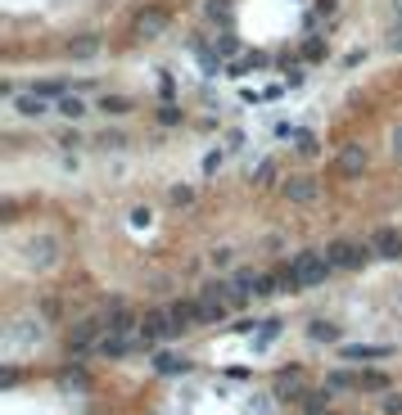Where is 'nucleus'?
Returning a JSON list of instances; mask_svg holds the SVG:
<instances>
[{
    "instance_id": "nucleus-15",
    "label": "nucleus",
    "mask_w": 402,
    "mask_h": 415,
    "mask_svg": "<svg viewBox=\"0 0 402 415\" xmlns=\"http://www.w3.org/2000/svg\"><path fill=\"white\" fill-rule=\"evenodd\" d=\"M154 370L158 375H186L190 370V357H186V352H154Z\"/></svg>"
},
{
    "instance_id": "nucleus-40",
    "label": "nucleus",
    "mask_w": 402,
    "mask_h": 415,
    "mask_svg": "<svg viewBox=\"0 0 402 415\" xmlns=\"http://www.w3.org/2000/svg\"><path fill=\"white\" fill-rule=\"evenodd\" d=\"M398 307H402V294H398Z\"/></svg>"
},
{
    "instance_id": "nucleus-23",
    "label": "nucleus",
    "mask_w": 402,
    "mask_h": 415,
    "mask_svg": "<svg viewBox=\"0 0 402 415\" xmlns=\"http://www.w3.org/2000/svg\"><path fill=\"white\" fill-rule=\"evenodd\" d=\"M32 91H36V95H45V100H64V95H68L64 81H36Z\"/></svg>"
},
{
    "instance_id": "nucleus-38",
    "label": "nucleus",
    "mask_w": 402,
    "mask_h": 415,
    "mask_svg": "<svg viewBox=\"0 0 402 415\" xmlns=\"http://www.w3.org/2000/svg\"><path fill=\"white\" fill-rule=\"evenodd\" d=\"M230 258H235L230 249H213V258H208V262H213V266H230Z\"/></svg>"
},
{
    "instance_id": "nucleus-20",
    "label": "nucleus",
    "mask_w": 402,
    "mask_h": 415,
    "mask_svg": "<svg viewBox=\"0 0 402 415\" xmlns=\"http://www.w3.org/2000/svg\"><path fill=\"white\" fill-rule=\"evenodd\" d=\"M294 402H303L312 415H321V411H330V388H325V384L321 388H308V393H298Z\"/></svg>"
},
{
    "instance_id": "nucleus-25",
    "label": "nucleus",
    "mask_w": 402,
    "mask_h": 415,
    "mask_svg": "<svg viewBox=\"0 0 402 415\" xmlns=\"http://www.w3.org/2000/svg\"><path fill=\"white\" fill-rule=\"evenodd\" d=\"M167 203H172V208H190L194 203V190L190 186H172V190H167Z\"/></svg>"
},
{
    "instance_id": "nucleus-35",
    "label": "nucleus",
    "mask_w": 402,
    "mask_h": 415,
    "mask_svg": "<svg viewBox=\"0 0 402 415\" xmlns=\"http://www.w3.org/2000/svg\"><path fill=\"white\" fill-rule=\"evenodd\" d=\"M384 415H402V393H389L384 397Z\"/></svg>"
},
{
    "instance_id": "nucleus-41",
    "label": "nucleus",
    "mask_w": 402,
    "mask_h": 415,
    "mask_svg": "<svg viewBox=\"0 0 402 415\" xmlns=\"http://www.w3.org/2000/svg\"><path fill=\"white\" fill-rule=\"evenodd\" d=\"M321 415H335V411H321Z\"/></svg>"
},
{
    "instance_id": "nucleus-33",
    "label": "nucleus",
    "mask_w": 402,
    "mask_h": 415,
    "mask_svg": "<svg viewBox=\"0 0 402 415\" xmlns=\"http://www.w3.org/2000/svg\"><path fill=\"white\" fill-rule=\"evenodd\" d=\"M312 9H316V14H325V18H335L339 14V0H312Z\"/></svg>"
},
{
    "instance_id": "nucleus-7",
    "label": "nucleus",
    "mask_w": 402,
    "mask_h": 415,
    "mask_svg": "<svg viewBox=\"0 0 402 415\" xmlns=\"http://www.w3.org/2000/svg\"><path fill=\"white\" fill-rule=\"evenodd\" d=\"M367 163H371L367 144H344V149H339V158H335L339 176H362V172H367Z\"/></svg>"
},
{
    "instance_id": "nucleus-24",
    "label": "nucleus",
    "mask_w": 402,
    "mask_h": 415,
    "mask_svg": "<svg viewBox=\"0 0 402 415\" xmlns=\"http://www.w3.org/2000/svg\"><path fill=\"white\" fill-rule=\"evenodd\" d=\"M95 144H100V149H127V136H123V131H108V127H104Z\"/></svg>"
},
{
    "instance_id": "nucleus-31",
    "label": "nucleus",
    "mask_w": 402,
    "mask_h": 415,
    "mask_svg": "<svg viewBox=\"0 0 402 415\" xmlns=\"http://www.w3.org/2000/svg\"><path fill=\"white\" fill-rule=\"evenodd\" d=\"M235 50H240L235 32H222V36H217V55H222V59H226V55H235Z\"/></svg>"
},
{
    "instance_id": "nucleus-37",
    "label": "nucleus",
    "mask_w": 402,
    "mask_h": 415,
    "mask_svg": "<svg viewBox=\"0 0 402 415\" xmlns=\"http://www.w3.org/2000/svg\"><path fill=\"white\" fill-rule=\"evenodd\" d=\"M208 18H230V5H226V0H213V5H208Z\"/></svg>"
},
{
    "instance_id": "nucleus-12",
    "label": "nucleus",
    "mask_w": 402,
    "mask_h": 415,
    "mask_svg": "<svg viewBox=\"0 0 402 415\" xmlns=\"http://www.w3.org/2000/svg\"><path fill=\"white\" fill-rule=\"evenodd\" d=\"M100 321H77L72 325V334H68V357H82V352H86L91 343H95V334H100Z\"/></svg>"
},
{
    "instance_id": "nucleus-5",
    "label": "nucleus",
    "mask_w": 402,
    "mask_h": 415,
    "mask_svg": "<svg viewBox=\"0 0 402 415\" xmlns=\"http://www.w3.org/2000/svg\"><path fill=\"white\" fill-rule=\"evenodd\" d=\"M177 334H181V325H177L167 312H154V316H145V325H140V343H145V348L163 343V339H177Z\"/></svg>"
},
{
    "instance_id": "nucleus-19",
    "label": "nucleus",
    "mask_w": 402,
    "mask_h": 415,
    "mask_svg": "<svg viewBox=\"0 0 402 415\" xmlns=\"http://www.w3.org/2000/svg\"><path fill=\"white\" fill-rule=\"evenodd\" d=\"M136 348L131 343V339H118V334H104L100 343H95V352H100V357H108V361H118V357H127V352Z\"/></svg>"
},
{
    "instance_id": "nucleus-16",
    "label": "nucleus",
    "mask_w": 402,
    "mask_h": 415,
    "mask_svg": "<svg viewBox=\"0 0 402 415\" xmlns=\"http://www.w3.org/2000/svg\"><path fill=\"white\" fill-rule=\"evenodd\" d=\"M95 108H100V113L104 118H127L131 113V108H136V100H131V95H100V100H95Z\"/></svg>"
},
{
    "instance_id": "nucleus-6",
    "label": "nucleus",
    "mask_w": 402,
    "mask_h": 415,
    "mask_svg": "<svg viewBox=\"0 0 402 415\" xmlns=\"http://www.w3.org/2000/svg\"><path fill=\"white\" fill-rule=\"evenodd\" d=\"M367 244L375 249V258H384V262H398L402 258V230H393V226H380Z\"/></svg>"
},
{
    "instance_id": "nucleus-29",
    "label": "nucleus",
    "mask_w": 402,
    "mask_h": 415,
    "mask_svg": "<svg viewBox=\"0 0 402 415\" xmlns=\"http://www.w3.org/2000/svg\"><path fill=\"white\" fill-rule=\"evenodd\" d=\"M253 181H258V186H272V181H276V158H262L258 172H253Z\"/></svg>"
},
{
    "instance_id": "nucleus-39",
    "label": "nucleus",
    "mask_w": 402,
    "mask_h": 415,
    "mask_svg": "<svg viewBox=\"0 0 402 415\" xmlns=\"http://www.w3.org/2000/svg\"><path fill=\"white\" fill-rule=\"evenodd\" d=\"M393 18H402V0H393Z\"/></svg>"
},
{
    "instance_id": "nucleus-1",
    "label": "nucleus",
    "mask_w": 402,
    "mask_h": 415,
    "mask_svg": "<svg viewBox=\"0 0 402 415\" xmlns=\"http://www.w3.org/2000/svg\"><path fill=\"white\" fill-rule=\"evenodd\" d=\"M335 266L330 258H325V249H303L294 253V262H289V271H280V289L285 294H294V289H316V285H325V275H330Z\"/></svg>"
},
{
    "instance_id": "nucleus-30",
    "label": "nucleus",
    "mask_w": 402,
    "mask_h": 415,
    "mask_svg": "<svg viewBox=\"0 0 402 415\" xmlns=\"http://www.w3.org/2000/svg\"><path fill=\"white\" fill-rule=\"evenodd\" d=\"M384 45H389V50H402V18H393V23H389V32H384Z\"/></svg>"
},
{
    "instance_id": "nucleus-21",
    "label": "nucleus",
    "mask_w": 402,
    "mask_h": 415,
    "mask_svg": "<svg viewBox=\"0 0 402 415\" xmlns=\"http://www.w3.org/2000/svg\"><path fill=\"white\" fill-rule=\"evenodd\" d=\"M357 380L362 375H352V370H330L325 375V388H330V393H344V388H357Z\"/></svg>"
},
{
    "instance_id": "nucleus-4",
    "label": "nucleus",
    "mask_w": 402,
    "mask_h": 415,
    "mask_svg": "<svg viewBox=\"0 0 402 415\" xmlns=\"http://www.w3.org/2000/svg\"><path fill=\"white\" fill-rule=\"evenodd\" d=\"M280 194H285V203L312 208L316 199H321V181L316 176H289V181H280Z\"/></svg>"
},
{
    "instance_id": "nucleus-17",
    "label": "nucleus",
    "mask_w": 402,
    "mask_h": 415,
    "mask_svg": "<svg viewBox=\"0 0 402 415\" xmlns=\"http://www.w3.org/2000/svg\"><path fill=\"white\" fill-rule=\"evenodd\" d=\"M91 108H95V104H86V100H82V95H77V91H68V95H64V100H55V113H64L68 122H77V118H86V113H91Z\"/></svg>"
},
{
    "instance_id": "nucleus-32",
    "label": "nucleus",
    "mask_w": 402,
    "mask_h": 415,
    "mask_svg": "<svg viewBox=\"0 0 402 415\" xmlns=\"http://www.w3.org/2000/svg\"><path fill=\"white\" fill-rule=\"evenodd\" d=\"M158 122H163V127H177V122H181V108H177V104H163V108H158Z\"/></svg>"
},
{
    "instance_id": "nucleus-2",
    "label": "nucleus",
    "mask_w": 402,
    "mask_h": 415,
    "mask_svg": "<svg viewBox=\"0 0 402 415\" xmlns=\"http://www.w3.org/2000/svg\"><path fill=\"white\" fill-rule=\"evenodd\" d=\"M325 258H330V266H339V271H362V266L375 258V249L371 244H357V239H335L330 249H325Z\"/></svg>"
},
{
    "instance_id": "nucleus-13",
    "label": "nucleus",
    "mask_w": 402,
    "mask_h": 415,
    "mask_svg": "<svg viewBox=\"0 0 402 415\" xmlns=\"http://www.w3.org/2000/svg\"><path fill=\"white\" fill-rule=\"evenodd\" d=\"M389 352H393L389 343H344V348H339V357H344V361H384Z\"/></svg>"
},
{
    "instance_id": "nucleus-22",
    "label": "nucleus",
    "mask_w": 402,
    "mask_h": 415,
    "mask_svg": "<svg viewBox=\"0 0 402 415\" xmlns=\"http://www.w3.org/2000/svg\"><path fill=\"white\" fill-rule=\"evenodd\" d=\"M357 393H389V375H380V370H367L357 380Z\"/></svg>"
},
{
    "instance_id": "nucleus-9",
    "label": "nucleus",
    "mask_w": 402,
    "mask_h": 415,
    "mask_svg": "<svg viewBox=\"0 0 402 415\" xmlns=\"http://www.w3.org/2000/svg\"><path fill=\"white\" fill-rule=\"evenodd\" d=\"M28 262L41 266V271H45V266H55V262H59V239H55V235H36V239H28Z\"/></svg>"
},
{
    "instance_id": "nucleus-26",
    "label": "nucleus",
    "mask_w": 402,
    "mask_h": 415,
    "mask_svg": "<svg viewBox=\"0 0 402 415\" xmlns=\"http://www.w3.org/2000/svg\"><path fill=\"white\" fill-rule=\"evenodd\" d=\"M294 149H298L303 158H316V154H321V144H316V136H312V131H303V136L294 140Z\"/></svg>"
},
{
    "instance_id": "nucleus-18",
    "label": "nucleus",
    "mask_w": 402,
    "mask_h": 415,
    "mask_svg": "<svg viewBox=\"0 0 402 415\" xmlns=\"http://www.w3.org/2000/svg\"><path fill=\"white\" fill-rule=\"evenodd\" d=\"M339 334H344V329H339L335 321H325V316L308 321V339H312V343H339Z\"/></svg>"
},
{
    "instance_id": "nucleus-36",
    "label": "nucleus",
    "mask_w": 402,
    "mask_h": 415,
    "mask_svg": "<svg viewBox=\"0 0 402 415\" xmlns=\"http://www.w3.org/2000/svg\"><path fill=\"white\" fill-rule=\"evenodd\" d=\"M303 55H308V59H321V55H325V41H316V36H312V41L303 45Z\"/></svg>"
},
{
    "instance_id": "nucleus-27",
    "label": "nucleus",
    "mask_w": 402,
    "mask_h": 415,
    "mask_svg": "<svg viewBox=\"0 0 402 415\" xmlns=\"http://www.w3.org/2000/svg\"><path fill=\"white\" fill-rule=\"evenodd\" d=\"M55 144H59V149H82L86 140H82V131H77V127H68V131H59V140H55Z\"/></svg>"
},
{
    "instance_id": "nucleus-3",
    "label": "nucleus",
    "mask_w": 402,
    "mask_h": 415,
    "mask_svg": "<svg viewBox=\"0 0 402 415\" xmlns=\"http://www.w3.org/2000/svg\"><path fill=\"white\" fill-rule=\"evenodd\" d=\"M167 28H172V9H163V5H145V9H136V18H131V32H136L140 41H154V36H163Z\"/></svg>"
},
{
    "instance_id": "nucleus-28",
    "label": "nucleus",
    "mask_w": 402,
    "mask_h": 415,
    "mask_svg": "<svg viewBox=\"0 0 402 415\" xmlns=\"http://www.w3.org/2000/svg\"><path fill=\"white\" fill-rule=\"evenodd\" d=\"M222 163H226V154H222V149H208L199 167H203V176H213V172H222Z\"/></svg>"
},
{
    "instance_id": "nucleus-8",
    "label": "nucleus",
    "mask_w": 402,
    "mask_h": 415,
    "mask_svg": "<svg viewBox=\"0 0 402 415\" xmlns=\"http://www.w3.org/2000/svg\"><path fill=\"white\" fill-rule=\"evenodd\" d=\"M68 59H77V64H86V59H95L104 50V41H100V32H77V36H68Z\"/></svg>"
},
{
    "instance_id": "nucleus-14",
    "label": "nucleus",
    "mask_w": 402,
    "mask_h": 415,
    "mask_svg": "<svg viewBox=\"0 0 402 415\" xmlns=\"http://www.w3.org/2000/svg\"><path fill=\"white\" fill-rule=\"evenodd\" d=\"M230 289H235V302H245L249 294H262V275L249 271V266H240V271L230 275Z\"/></svg>"
},
{
    "instance_id": "nucleus-10",
    "label": "nucleus",
    "mask_w": 402,
    "mask_h": 415,
    "mask_svg": "<svg viewBox=\"0 0 402 415\" xmlns=\"http://www.w3.org/2000/svg\"><path fill=\"white\" fill-rule=\"evenodd\" d=\"M9 104H14V113H18V118H28V122H32V118L41 122L45 113H50V100H45V95H36V91H18Z\"/></svg>"
},
{
    "instance_id": "nucleus-11",
    "label": "nucleus",
    "mask_w": 402,
    "mask_h": 415,
    "mask_svg": "<svg viewBox=\"0 0 402 415\" xmlns=\"http://www.w3.org/2000/svg\"><path fill=\"white\" fill-rule=\"evenodd\" d=\"M131 329H136V312L127 307V302H113L104 316V334H118V339H127Z\"/></svg>"
},
{
    "instance_id": "nucleus-34",
    "label": "nucleus",
    "mask_w": 402,
    "mask_h": 415,
    "mask_svg": "<svg viewBox=\"0 0 402 415\" xmlns=\"http://www.w3.org/2000/svg\"><path fill=\"white\" fill-rule=\"evenodd\" d=\"M389 154H393L398 163H402V122H398V127H393V140H389Z\"/></svg>"
}]
</instances>
